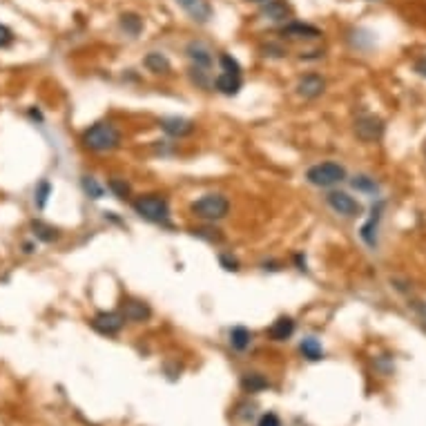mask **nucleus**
Here are the masks:
<instances>
[{
  "mask_svg": "<svg viewBox=\"0 0 426 426\" xmlns=\"http://www.w3.org/2000/svg\"><path fill=\"white\" fill-rule=\"evenodd\" d=\"M413 69H415V74H420L422 78H426V56L418 58L415 65H413Z\"/></svg>",
  "mask_w": 426,
  "mask_h": 426,
  "instance_id": "33",
  "label": "nucleus"
},
{
  "mask_svg": "<svg viewBox=\"0 0 426 426\" xmlns=\"http://www.w3.org/2000/svg\"><path fill=\"white\" fill-rule=\"evenodd\" d=\"M143 65L147 67V72H152V74H170V69H172L170 58L161 52H150L143 58Z\"/></svg>",
  "mask_w": 426,
  "mask_h": 426,
  "instance_id": "19",
  "label": "nucleus"
},
{
  "mask_svg": "<svg viewBox=\"0 0 426 426\" xmlns=\"http://www.w3.org/2000/svg\"><path fill=\"white\" fill-rule=\"evenodd\" d=\"M382 210H384V201H380L378 205H373V212L369 216V221H366L362 225V230H360V237L364 239V243L371 246V248L378 246V228H380V221H382Z\"/></svg>",
  "mask_w": 426,
  "mask_h": 426,
  "instance_id": "13",
  "label": "nucleus"
},
{
  "mask_svg": "<svg viewBox=\"0 0 426 426\" xmlns=\"http://www.w3.org/2000/svg\"><path fill=\"white\" fill-rule=\"evenodd\" d=\"M259 16L270 23H286L293 16V7L286 0H266L261 3Z\"/></svg>",
  "mask_w": 426,
  "mask_h": 426,
  "instance_id": "11",
  "label": "nucleus"
},
{
  "mask_svg": "<svg viewBox=\"0 0 426 426\" xmlns=\"http://www.w3.org/2000/svg\"><path fill=\"white\" fill-rule=\"evenodd\" d=\"M107 187H110V192L121 201L130 199V194H132V185L127 183L125 179H121V176H112V179L107 181Z\"/></svg>",
  "mask_w": 426,
  "mask_h": 426,
  "instance_id": "25",
  "label": "nucleus"
},
{
  "mask_svg": "<svg viewBox=\"0 0 426 426\" xmlns=\"http://www.w3.org/2000/svg\"><path fill=\"white\" fill-rule=\"evenodd\" d=\"M326 92V78L322 74H306L299 78V83H297V94L306 101H315V98H320L322 94Z\"/></svg>",
  "mask_w": 426,
  "mask_h": 426,
  "instance_id": "9",
  "label": "nucleus"
},
{
  "mask_svg": "<svg viewBox=\"0 0 426 426\" xmlns=\"http://www.w3.org/2000/svg\"><path fill=\"white\" fill-rule=\"evenodd\" d=\"M295 261H297V266H299V270H308L306 268V257H302V254H295Z\"/></svg>",
  "mask_w": 426,
  "mask_h": 426,
  "instance_id": "34",
  "label": "nucleus"
},
{
  "mask_svg": "<svg viewBox=\"0 0 426 426\" xmlns=\"http://www.w3.org/2000/svg\"><path fill=\"white\" fill-rule=\"evenodd\" d=\"M270 386V382L263 378L259 373H246L241 378V389L246 393H259V391H266Z\"/></svg>",
  "mask_w": 426,
  "mask_h": 426,
  "instance_id": "21",
  "label": "nucleus"
},
{
  "mask_svg": "<svg viewBox=\"0 0 426 426\" xmlns=\"http://www.w3.org/2000/svg\"><path fill=\"white\" fill-rule=\"evenodd\" d=\"M49 196H52V183H49L47 179H43L41 183L34 187V205H36V210H45Z\"/></svg>",
  "mask_w": 426,
  "mask_h": 426,
  "instance_id": "27",
  "label": "nucleus"
},
{
  "mask_svg": "<svg viewBox=\"0 0 426 426\" xmlns=\"http://www.w3.org/2000/svg\"><path fill=\"white\" fill-rule=\"evenodd\" d=\"M81 187H83V192L90 196V199H94V201H101L103 196H105V187L98 183L94 176H83Z\"/></svg>",
  "mask_w": 426,
  "mask_h": 426,
  "instance_id": "26",
  "label": "nucleus"
},
{
  "mask_svg": "<svg viewBox=\"0 0 426 426\" xmlns=\"http://www.w3.org/2000/svg\"><path fill=\"white\" fill-rule=\"evenodd\" d=\"M214 90L223 94V96H237L241 92L243 87V81H241V74H228V72H221L219 76L214 78Z\"/></svg>",
  "mask_w": 426,
  "mask_h": 426,
  "instance_id": "14",
  "label": "nucleus"
},
{
  "mask_svg": "<svg viewBox=\"0 0 426 426\" xmlns=\"http://www.w3.org/2000/svg\"><path fill=\"white\" fill-rule=\"evenodd\" d=\"M248 3H266V0H248Z\"/></svg>",
  "mask_w": 426,
  "mask_h": 426,
  "instance_id": "35",
  "label": "nucleus"
},
{
  "mask_svg": "<svg viewBox=\"0 0 426 426\" xmlns=\"http://www.w3.org/2000/svg\"><path fill=\"white\" fill-rule=\"evenodd\" d=\"M295 333V320L293 317H279L277 322H272V326L268 328V337L272 342H286L290 340Z\"/></svg>",
  "mask_w": 426,
  "mask_h": 426,
  "instance_id": "17",
  "label": "nucleus"
},
{
  "mask_svg": "<svg viewBox=\"0 0 426 426\" xmlns=\"http://www.w3.org/2000/svg\"><path fill=\"white\" fill-rule=\"evenodd\" d=\"M121 130L110 123V121H98L90 127H85L81 134V145L85 150L96 152V154H105V152H114L121 147Z\"/></svg>",
  "mask_w": 426,
  "mask_h": 426,
  "instance_id": "1",
  "label": "nucleus"
},
{
  "mask_svg": "<svg viewBox=\"0 0 426 426\" xmlns=\"http://www.w3.org/2000/svg\"><path fill=\"white\" fill-rule=\"evenodd\" d=\"M132 207H134V212L145 221L156 223V225H165V228L172 225V221H170V216H172L170 201H167L165 194H158V192L141 194L132 201Z\"/></svg>",
  "mask_w": 426,
  "mask_h": 426,
  "instance_id": "2",
  "label": "nucleus"
},
{
  "mask_svg": "<svg viewBox=\"0 0 426 426\" xmlns=\"http://www.w3.org/2000/svg\"><path fill=\"white\" fill-rule=\"evenodd\" d=\"M384 130H386L384 121L378 116H373V114H364V116L358 118V121H355V136H358L360 141H364V143L380 141V138L384 136Z\"/></svg>",
  "mask_w": 426,
  "mask_h": 426,
  "instance_id": "5",
  "label": "nucleus"
},
{
  "mask_svg": "<svg viewBox=\"0 0 426 426\" xmlns=\"http://www.w3.org/2000/svg\"><path fill=\"white\" fill-rule=\"evenodd\" d=\"M125 322H132V324H143L152 317V308L150 304H145L143 299H134V297H125L121 302V311Z\"/></svg>",
  "mask_w": 426,
  "mask_h": 426,
  "instance_id": "8",
  "label": "nucleus"
},
{
  "mask_svg": "<svg viewBox=\"0 0 426 426\" xmlns=\"http://www.w3.org/2000/svg\"><path fill=\"white\" fill-rule=\"evenodd\" d=\"M12 43H14V32H12V29H9L7 25L0 23V49L9 47Z\"/></svg>",
  "mask_w": 426,
  "mask_h": 426,
  "instance_id": "31",
  "label": "nucleus"
},
{
  "mask_svg": "<svg viewBox=\"0 0 426 426\" xmlns=\"http://www.w3.org/2000/svg\"><path fill=\"white\" fill-rule=\"evenodd\" d=\"M194 237H199V239H205V241H210V243H219L223 239V234L221 230H216L214 223H207L203 228H194Z\"/></svg>",
  "mask_w": 426,
  "mask_h": 426,
  "instance_id": "28",
  "label": "nucleus"
},
{
  "mask_svg": "<svg viewBox=\"0 0 426 426\" xmlns=\"http://www.w3.org/2000/svg\"><path fill=\"white\" fill-rule=\"evenodd\" d=\"M29 230H32L34 239L43 241V243H54V241L61 239V230L54 228L52 223H45L43 219H34L32 223H29Z\"/></svg>",
  "mask_w": 426,
  "mask_h": 426,
  "instance_id": "16",
  "label": "nucleus"
},
{
  "mask_svg": "<svg viewBox=\"0 0 426 426\" xmlns=\"http://www.w3.org/2000/svg\"><path fill=\"white\" fill-rule=\"evenodd\" d=\"M190 212L205 223L221 221L230 212V199L221 192H207L190 205Z\"/></svg>",
  "mask_w": 426,
  "mask_h": 426,
  "instance_id": "3",
  "label": "nucleus"
},
{
  "mask_svg": "<svg viewBox=\"0 0 426 426\" xmlns=\"http://www.w3.org/2000/svg\"><path fill=\"white\" fill-rule=\"evenodd\" d=\"M92 328L98 333V335H105V337H114L123 331V326H125V320H123V315L118 313V311H101V313H96L92 317Z\"/></svg>",
  "mask_w": 426,
  "mask_h": 426,
  "instance_id": "6",
  "label": "nucleus"
},
{
  "mask_svg": "<svg viewBox=\"0 0 426 426\" xmlns=\"http://www.w3.org/2000/svg\"><path fill=\"white\" fill-rule=\"evenodd\" d=\"M257 426H281V420H279V415L266 413V415H261V420L257 422Z\"/></svg>",
  "mask_w": 426,
  "mask_h": 426,
  "instance_id": "32",
  "label": "nucleus"
},
{
  "mask_svg": "<svg viewBox=\"0 0 426 426\" xmlns=\"http://www.w3.org/2000/svg\"><path fill=\"white\" fill-rule=\"evenodd\" d=\"M158 127L172 138H183V136H190L194 132V121L190 118H183V116H165L158 121Z\"/></svg>",
  "mask_w": 426,
  "mask_h": 426,
  "instance_id": "10",
  "label": "nucleus"
},
{
  "mask_svg": "<svg viewBox=\"0 0 426 426\" xmlns=\"http://www.w3.org/2000/svg\"><path fill=\"white\" fill-rule=\"evenodd\" d=\"M281 36L293 38V41H315V38H322V29L311 23L293 21L281 27Z\"/></svg>",
  "mask_w": 426,
  "mask_h": 426,
  "instance_id": "12",
  "label": "nucleus"
},
{
  "mask_svg": "<svg viewBox=\"0 0 426 426\" xmlns=\"http://www.w3.org/2000/svg\"><path fill=\"white\" fill-rule=\"evenodd\" d=\"M219 263H221V268L228 270V272H237V270H239V261H237V257L228 254V252L219 254Z\"/></svg>",
  "mask_w": 426,
  "mask_h": 426,
  "instance_id": "30",
  "label": "nucleus"
},
{
  "mask_svg": "<svg viewBox=\"0 0 426 426\" xmlns=\"http://www.w3.org/2000/svg\"><path fill=\"white\" fill-rule=\"evenodd\" d=\"M176 5L183 7L185 12L190 14L194 21H199V23H205L207 18H210V14H212L210 5H207L205 0H176Z\"/></svg>",
  "mask_w": 426,
  "mask_h": 426,
  "instance_id": "18",
  "label": "nucleus"
},
{
  "mask_svg": "<svg viewBox=\"0 0 426 426\" xmlns=\"http://www.w3.org/2000/svg\"><path fill=\"white\" fill-rule=\"evenodd\" d=\"M299 351H302V355L308 362H320V360H324V349H322V344H320V340H317V337H306V340H302V344H299Z\"/></svg>",
  "mask_w": 426,
  "mask_h": 426,
  "instance_id": "20",
  "label": "nucleus"
},
{
  "mask_svg": "<svg viewBox=\"0 0 426 426\" xmlns=\"http://www.w3.org/2000/svg\"><path fill=\"white\" fill-rule=\"evenodd\" d=\"M121 29L130 36H138L143 32V18L138 14H121Z\"/></svg>",
  "mask_w": 426,
  "mask_h": 426,
  "instance_id": "24",
  "label": "nucleus"
},
{
  "mask_svg": "<svg viewBox=\"0 0 426 426\" xmlns=\"http://www.w3.org/2000/svg\"><path fill=\"white\" fill-rule=\"evenodd\" d=\"M326 203L331 205V210L342 214V216H360L362 214V203L358 199H353L349 192L333 190L326 196Z\"/></svg>",
  "mask_w": 426,
  "mask_h": 426,
  "instance_id": "7",
  "label": "nucleus"
},
{
  "mask_svg": "<svg viewBox=\"0 0 426 426\" xmlns=\"http://www.w3.org/2000/svg\"><path fill=\"white\" fill-rule=\"evenodd\" d=\"M185 54H187V58H190V61H192L194 67H199V69H210V65H212V52H210V49H207L203 43L192 41L190 45L185 47Z\"/></svg>",
  "mask_w": 426,
  "mask_h": 426,
  "instance_id": "15",
  "label": "nucleus"
},
{
  "mask_svg": "<svg viewBox=\"0 0 426 426\" xmlns=\"http://www.w3.org/2000/svg\"><path fill=\"white\" fill-rule=\"evenodd\" d=\"M346 179V167L335 161H324L308 167L306 172V181L315 187H333Z\"/></svg>",
  "mask_w": 426,
  "mask_h": 426,
  "instance_id": "4",
  "label": "nucleus"
},
{
  "mask_svg": "<svg viewBox=\"0 0 426 426\" xmlns=\"http://www.w3.org/2000/svg\"><path fill=\"white\" fill-rule=\"evenodd\" d=\"M351 185H353L358 192H364V194H378V192H380V183L375 181L373 176H369V174H358V176H353Z\"/></svg>",
  "mask_w": 426,
  "mask_h": 426,
  "instance_id": "23",
  "label": "nucleus"
},
{
  "mask_svg": "<svg viewBox=\"0 0 426 426\" xmlns=\"http://www.w3.org/2000/svg\"><path fill=\"white\" fill-rule=\"evenodd\" d=\"M219 65H221L223 72H228V74H241V65H239V61H237L232 54H221L219 56Z\"/></svg>",
  "mask_w": 426,
  "mask_h": 426,
  "instance_id": "29",
  "label": "nucleus"
},
{
  "mask_svg": "<svg viewBox=\"0 0 426 426\" xmlns=\"http://www.w3.org/2000/svg\"><path fill=\"white\" fill-rule=\"evenodd\" d=\"M252 342V333L246 328V326H234V328L230 331V346L234 351L243 353L248 346H250Z\"/></svg>",
  "mask_w": 426,
  "mask_h": 426,
  "instance_id": "22",
  "label": "nucleus"
}]
</instances>
